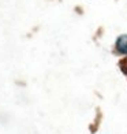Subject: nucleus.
<instances>
[{"label": "nucleus", "mask_w": 127, "mask_h": 134, "mask_svg": "<svg viewBox=\"0 0 127 134\" xmlns=\"http://www.w3.org/2000/svg\"><path fill=\"white\" fill-rule=\"evenodd\" d=\"M116 51L122 55H127V34H123L116 40Z\"/></svg>", "instance_id": "1"}]
</instances>
